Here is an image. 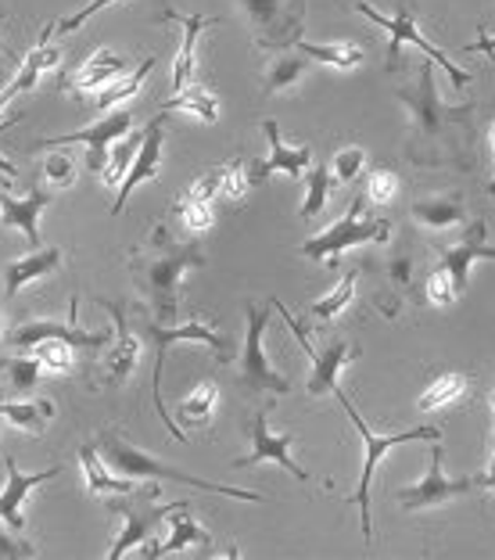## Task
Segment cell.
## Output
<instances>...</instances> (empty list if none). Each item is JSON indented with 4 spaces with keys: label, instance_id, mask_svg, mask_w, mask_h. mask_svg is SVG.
Instances as JSON below:
<instances>
[{
    "label": "cell",
    "instance_id": "obj_1",
    "mask_svg": "<svg viewBox=\"0 0 495 560\" xmlns=\"http://www.w3.org/2000/svg\"><path fill=\"white\" fill-rule=\"evenodd\" d=\"M399 105L405 108V140L402 155L421 170H471L478 144V101L449 105L438 94L435 61H421L413 83H402Z\"/></svg>",
    "mask_w": 495,
    "mask_h": 560
},
{
    "label": "cell",
    "instance_id": "obj_2",
    "mask_svg": "<svg viewBox=\"0 0 495 560\" xmlns=\"http://www.w3.org/2000/svg\"><path fill=\"white\" fill-rule=\"evenodd\" d=\"M205 266V252L195 241H176L165 223L148 234L144 245H137L126 256V270L141 284L148 310L158 324H176L180 316V284L190 270Z\"/></svg>",
    "mask_w": 495,
    "mask_h": 560
},
{
    "label": "cell",
    "instance_id": "obj_3",
    "mask_svg": "<svg viewBox=\"0 0 495 560\" xmlns=\"http://www.w3.org/2000/svg\"><path fill=\"white\" fill-rule=\"evenodd\" d=\"M366 277H370V305L396 320L402 305H421L424 302V280H421V259H416L413 237H396L388 252H380L366 262Z\"/></svg>",
    "mask_w": 495,
    "mask_h": 560
},
{
    "label": "cell",
    "instance_id": "obj_4",
    "mask_svg": "<svg viewBox=\"0 0 495 560\" xmlns=\"http://www.w3.org/2000/svg\"><path fill=\"white\" fill-rule=\"evenodd\" d=\"M97 453H101V460H105L116 475L122 478H151V481H180V486H190V489H198V492H220V495H231V500H240V503H262V495L259 492H251V489H231V486H215V481H205V478H195V475H187V470H176L169 464H162L158 456H151L144 450H137V445H130L116 428L105 431L97 442Z\"/></svg>",
    "mask_w": 495,
    "mask_h": 560
},
{
    "label": "cell",
    "instance_id": "obj_5",
    "mask_svg": "<svg viewBox=\"0 0 495 560\" xmlns=\"http://www.w3.org/2000/svg\"><path fill=\"white\" fill-rule=\"evenodd\" d=\"M144 335L155 341V374H151V392H155V410L158 417L165 420V431L176 439V442H187L184 439V431L180 424L165 413V406H162V366H165V355H169L173 346H180V341H195V346H205L215 360L220 363H231L234 360V338L231 335H220L209 320H190V324H158L155 316L151 320H144Z\"/></svg>",
    "mask_w": 495,
    "mask_h": 560
},
{
    "label": "cell",
    "instance_id": "obj_6",
    "mask_svg": "<svg viewBox=\"0 0 495 560\" xmlns=\"http://www.w3.org/2000/svg\"><path fill=\"white\" fill-rule=\"evenodd\" d=\"M355 15L370 19L374 25H380V30H388V72H399V66H402V61H399V58H402V47H405V44H413V47H421V50H424V58L435 61L438 69H446L449 83L456 86V91H463V86L474 80L471 72L460 69L449 55H441V50L427 40L424 30H421V25H416V19H413V0H399L396 15H380V11L370 4V0H355Z\"/></svg>",
    "mask_w": 495,
    "mask_h": 560
},
{
    "label": "cell",
    "instance_id": "obj_7",
    "mask_svg": "<svg viewBox=\"0 0 495 560\" xmlns=\"http://www.w3.org/2000/svg\"><path fill=\"white\" fill-rule=\"evenodd\" d=\"M338 402L345 406L349 420L355 424V431H360V442H363V475H360V486H355V492L349 495V503H355L363 511V539L374 542V525H370V486H374V470L380 464V456L391 453L396 445L402 442H441V428H410V431H391V435H377V431L366 424V420L360 417V410L352 406V399L341 392V385L334 388Z\"/></svg>",
    "mask_w": 495,
    "mask_h": 560
},
{
    "label": "cell",
    "instance_id": "obj_8",
    "mask_svg": "<svg viewBox=\"0 0 495 560\" xmlns=\"http://www.w3.org/2000/svg\"><path fill=\"white\" fill-rule=\"evenodd\" d=\"M391 226L388 220H366L363 215V195H355L349 201V212L341 215L338 223L323 226L320 234H313L309 241L298 245V256L309 259V262H330L338 266L341 256L355 245H388L391 241Z\"/></svg>",
    "mask_w": 495,
    "mask_h": 560
},
{
    "label": "cell",
    "instance_id": "obj_9",
    "mask_svg": "<svg viewBox=\"0 0 495 560\" xmlns=\"http://www.w3.org/2000/svg\"><path fill=\"white\" fill-rule=\"evenodd\" d=\"M248 19L251 44L266 55L291 50L302 40L306 25V0H237Z\"/></svg>",
    "mask_w": 495,
    "mask_h": 560
},
{
    "label": "cell",
    "instance_id": "obj_10",
    "mask_svg": "<svg viewBox=\"0 0 495 560\" xmlns=\"http://www.w3.org/2000/svg\"><path fill=\"white\" fill-rule=\"evenodd\" d=\"M270 310L266 305L259 310L256 302H245V316H248V330H245V349H240V360H237V385L245 392H270V396H287L291 392V381L276 371L270 363V355L262 349V338H266V327H270Z\"/></svg>",
    "mask_w": 495,
    "mask_h": 560
},
{
    "label": "cell",
    "instance_id": "obj_11",
    "mask_svg": "<svg viewBox=\"0 0 495 560\" xmlns=\"http://www.w3.org/2000/svg\"><path fill=\"white\" fill-rule=\"evenodd\" d=\"M273 310L284 316V324L291 327V335H295V341L302 346V352L309 355V363H313V377H309V396H334V388H338V377L341 371H345L349 363L360 360V349L352 346V341L345 338H330L323 349H316L313 346V338H309V330L302 327L295 316H291V310L284 302H276L273 299Z\"/></svg>",
    "mask_w": 495,
    "mask_h": 560
},
{
    "label": "cell",
    "instance_id": "obj_12",
    "mask_svg": "<svg viewBox=\"0 0 495 560\" xmlns=\"http://www.w3.org/2000/svg\"><path fill=\"white\" fill-rule=\"evenodd\" d=\"M270 410H273V402H259V410L248 417V453H240L237 460H231L234 470H245V467H259V464H276V467H284L291 470L298 481H309V470L306 467H298L295 460H291V445H295V435L291 431H284V435H276V431L270 428Z\"/></svg>",
    "mask_w": 495,
    "mask_h": 560
},
{
    "label": "cell",
    "instance_id": "obj_13",
    "mask_svg": "<svg viewBox=\"0 0 495 560\" xmlns=\"http://www.w3.org/2000/svg\"><path fill=\"white\" fill-rule=\"evenodd\" d=\"M97 305L105 313H111V324H116V341H111V349L105 352V360L94 366V388H116L122 385L126 377L137 371V363H141V338L133 335L130 327V316H126V302H105L97 299Z\"/></svg>",
    "mask_w": 495,
    "mask_h": 560
},
{
    "label": "cell",
    "instance_id": "obj_14",
    "mask_svg": "<svg viewBox=\"0 0 495 560\" xmlns=\"http://www.w3.org/2000/svg\"><path fill=\"white\" fill-rule=\"evenodd\" d=\"M478 492V478H446L441 475V445L431 442V456H427V478L416 481V486H405L396 492V500L402 511H431V506H441V503H452L460 495H471Z\"/></svg>",
    "mask_w": 495,
    "mask_h": 560
},
{
    "label": "cell",
    "instance_id": "obj_15",
    "mask_svg": "<svg viewBox=\"0 0 495 560\" xmlns=\"http://www.w3.org/2000/svg\"><path fill=\"white\" fill-rule=\"evenodd\" d=\"M133 130V116L126 108L105 112V119H97L94 126H86L80 133H66V137H50V140H36L40 148H66V144H86V170L97 173L105 170L108 162V148L116 144L119 137Z\"/></svg>",
    "mask_w": 495,
    "mask_h": 560
},
{
    "label": "cell",
    "instance_id": "obj_16",
    "mask_svg": "<svg viewBox=\"0 0 495 560\" xmlns=\"http://www.w3.org/2000/svg\"><path fill=\"white\" fill-rule=\"evenodd\" d=\"M75 310H80V295H72L69 302V320H30L11 330V346L19 349H36L40 341H66L72 349H101L108 346L105 330H80L75 324Z\"/></svg>",
    "mask_w": 495,
    "mask_h": 560
},
{
    "label": "cell",
    "instance_id": "obj_17",
    "mask_svg": "<svg viewBox=\"0 0 495 560\" xmlns=\"http://www.w3.org/2000/svg\"><path fill=\"white\" fill-rule=\"evenodd\" d=\"M478 259H495V248L488 245V223L485 220H467L460 241L452 245H438V266H446L456 291H467V280H471V266Z\"/></svg>",
    "mask_w": 495,
    "mask_h": 560
},
{
    "label": "cell",
    "instance_id": "obj_18",
    "mask_svg": "<svg viewBox=\"0 0 495 560\" xmlns=\"http://www.w3.org/2000/svg\"><path fill=\"white\" fill-rule=\"evenodd\" d=\"M165 119H169V116L158 112V116L144 126V140H141V148H137L133 162H130V173H126V180L119 184L116 201H111V215H119L126 209V201H130V195L141 184L158 180V173H162V144H165Z\"/></svg>",
    "mask_w": 495,
    "mask_h": 560
},
{
    "label": "cell",
    "instance_id": "obj_19",
    "mask_svg": "<svg viewBox=\"0 0 495 560\" xmlns=\"http://www.w3.org/2000/svg\"><path fill=\"white\" fill-rule=\"evenodd\" d=\"M262 133H266V140H270V155L248 162V180H251V187L266 184L273 173H284V176H291V180H302V176H306V170L313 165V148L309 144H302V148L284 144V137H281V130H276L273 119L262 122Z\"/></svg>",
    "mask_w": 495,
    "mask_h": 560
},
{
    "label": "cell",
    "instance_id": "obj_20",
    "mask_svg": "<svg viewBox=\"0 0 495 560\" xmlns=\"http://www.w3.org/2000/svg\"><path fill=\"white\" fill-rule=\"evenodd\" d=\"M50 190H44L40 184H33L25 195H0V223L19 226L25 245L33 252L40 248V212L50 206Z\"/></svg>",
    "mask_w": 495,
    "mask_h": 560
},
{
    "label": "cell",
    "instance_id": "obj_21",
    "mask_svg": "<svg viewBox=\"0 0 495 560\" xmlns=\"http://www.w3.org/2000/svg\"><path fill=\"white\" fill-rule=\"evenodd\" d=\"M212 201H215V170H209L201 180L190 184L184 195H176L173 215L180 220V226L187 234H205V231H212V223H215Z\"/></svg>",
    "mask_w": 495,
    "mask_h": 560
},
{
    "label": "cell",
    "instance_id": "obj_22",
    "mask_svg": "<svg viewBox=\"0 0 495 560\" xmlns=\"http://www.w3.org/2000/svg\"><path fill=\"white\" fill-rule=\"evenodd\" d=\"M169 539L165 542H144L148 550L144 557L148 560H158V557H169V553H180V550H190V546H198V550H209L215 546V539L209 536V528L201 525L198 517H190V503H176L169 511Z\"/></svg>",
    "mask_w": 495,
    "mask_h": 560
},
{
    "label": "cell",
    "instance_id": "obj_23",
    "mask_svg": "<svg viewBox=\"0 0 495 560\" xmlns=\"http://www.w3.org/2000/svg\"><path fill=\"white\" fill-rule=\"evenodd\" d=\"M4 467H8V486H4V492H0V521H4L8 528L22 532L25 528V514H22L25 495H30L36 486H47L50 478H58L61 467L55 464V467L40 470V475H25V470H19V464L11 460V456H4Z\"/></svg>",
    "mask_w": 495,
    "mask_h": 560
},
{
    "label": "cell",
    "instance_id": "obj_24",
    "mask_svg": "<svg viewBox=\"0 0 495 560\" xmlns=\"http://www.w3.org/2000/svg\"><path fill=\"white\" fill-rule=\"evenodd\" d=\"M410 212L424 231H452V226H463L471 220V209H467L460 190H438V195L416 198Z\"/></svg>",
    "mask_w": 495,
    "mask_h": 560
},
{
    "label": "cell",
    "instance_id": "obj_25",
    "mask_svg": "<svg viewBox=\"0 0 495 560\" xmlns=\"http://www.w3.org/2000/svg\"><path fill=\"white\" fill-rule=\"evenodd\" d=\"M130 69V61L126 58H119L116 50H94L91 58L83 61L80 69H75L72 75H66V80H61V86H66V91H72L75 97H83L86 91H105V86L111 83V80H119V75Z\"/></svg>",
    "mask_w": 495,
    "mask_h": 560
},
{
    "label": "cell",
    "instance_id": "obj_26",
    "mask_svg": "<svg viewBox=\"0 0 495 560\" xmlns=\"http://www.w3.org/2000/svg\"><path fill=\"white\" fill-rule=\"evenodd\" d=\"M176 503H158L151 500L148 511H122V532L116 536V546L108 550V560H122L130 550H137V546H144L151 539V532H155L165 517H169Z\"/></svg>",
    "mask_w": 495,
    "mask_h": 560
},
{
    "label": "cell",
    "instance_id": "obj_27",
    "mask_svg": "<svg viewBox=\"0 0 495 560\" xmlns=\"http://www.w3.org/2000/svg\"><path fill=\"white\" fill-rule=\"evenodd\" d=\"M61 266H66V256H61V248H36L30 252V256H22L15 259L4 270V291H8V299H19L25 288L33 284V280H44L47 273H58Z\"/></svg>",
    "mask_w": 495,
    "mask_h": 560
},
{
    "label": "cell",
    "instance_id": "obj_28",
    "mask_svg": "<svg viewBox=\"0 0 495 560\" xmlns=\"http://www.w3.org/2000/svg\"><path fill=\"white\" fill-rule=\"evenodd\" d=\"M165 22H180L184 25V44L176 50V61H173V91L180 94L184 86L190 83V72H195V50H198V36L201 30H209L212 19L205 15H180L176 8H165L162 11Z\"/></svg>",
    "mask_w": 495,
    "mask_h": 560
},
{
    "label": "cell",
    "instance_id": "obj_29",
    "mask_svg": "<svg viewBox=\"0 0 495 560\" xmlns=\"http://www.w3.org/2000/svg\"><path fill=\"white\" fill-rule=\"evenodd\" d=\"M80 460H83V478H86V489H91L94 495H133L137 486L133 478H122L116 475L105 460H101L97 445L86 442L80 445Z\"/></svg>",
    "mask_w": 495,
    "mask_h": 560
},
{
    "label": "cell",
    "instance_id": "obj_30",
    "mask_svg": "<svg viewBox=\"0 0 495 560\" xmlns=\"http://www.w3.org/2000/svg\"><path fill=\"white\" fill-rule=\"evenodd\" d=\"M309 69H313V61L302 58L298 50H295V55H291V50H276V55L266 61V69H262V97L287 94Z\"/></svg>",
    "mask_w": 495,
    "mask_h": 560
},
{
    "label": "cell",
    "instance_id": "obj_31",
    "mask_svg": "<svg viewBox=\"0 0 495 560\" xmlns=\"http://www.w3.org/2000/svg\"><path fill=\"white\" fill-rule=\"evenodd\" d=\"M467 396H471V377L460 374V371H449V374H438L421 392V399H416V410H421V413H438V410H449V406H460Z\"/></svg>",
    "mask_w": 495,
    "mask_h": 560
},
{
    "label": "cell",
    "instance_id": "obj_32",
    "mask_svg": "<svg viewBox=\"0 0 495 560\" xmlns=\"http://www.w3.org/2000/svg\"><path fill=\"white\" fill-rule=\"evenodd\" d=\"M215 410H220V385L212 377H205L201 385L190 392L187 399L176 402V424H190V428H209Z\"/></svg>",
    "mask_w": 495,
    "mask_h": 560
},
{
    "label": "cell",
    "instance_id": "obj_33",
    "mask_svg": "<svg viewBox=\"0 0 495 560\" xmlns=\"http://www.w3.org/2000/svg\"><path fill=\"white\" fill-rule=\"evenodd\" d=\"M55 402L50 399H25V402H0V417L11 420L25 435H44L47 420L55 417Z\"/></svg>",
    "mask_w": 495,
    "mask_h": 560
},
{
    "label": "cell",
    "instance_id": "obj_34",
    "mask_svg": "<svg viewBox=\"0 0 495 560\" xmlns=\"http://www.w3.org/2000/svg\"><path fill=\"white\" fill-rule=\"evenodd\" d=\"M295 50L302 58L320 61V66H334V69H355V66H363V61H366V50L360 44H352V40H341V44H306V40H298Z\"/></svg>",
    "mask_w": 495,
    "mask_h": 560
},
{
    "label": "cell",
    "instance_id": "obj_35",
    "mask_svg": "<svg viewBox=\"0 0 495 560\" xmlns=\"http://www.w3.org/2000/svg\"><path fill=\"white\" fill-rule=\"evenodd\" d=\"M162 112L165 116H173V112H187V116H198L201 122H215L220 119V101H215V94L209 91V86L190 83L176 97L165 101Z\"/></svg>",
    "mask_w": 495,
    "mask_h": 560
},
{
    "label": "cell",
    "instance_id": "obj_36",
    "mask_svg": "<svg viewBox=\"0 0 495 560\" xmlns=\"http://www.w3.org/2000/svg\"><path fill=\"white\" fill-rule=\"evenodd\" d=\"M151 69H155V58H144L141 66H137V72L130 75H119V80H111L105 91H97V101H94V108L97 112H116L122 101H130L137 91L144 86V80L151 75Z\"/></svg>",
    "mask_w": 495,
    "mask_h": 560
},
{
    "label": "cell",
    "instance_id": "obj_37",
    "mask_svg": "<svg viewBox=\"0 0 495 560\" xmlns=\"http://www.w3.org/2000/svg\"><path fill=\"white\" fill-rule=\"evenodd\" d=\"M248 162L234 155V159H226L223 165H215V198H223V201H237L248 195Z\"/></svg>",
    "mask_w": 495,
    "mask_h": 560
},
{
    "label": "cell",
    "instance_id": "obj_38",
    "mask_svg": "<svg viewBox=\"0 0 495 560\" xmlns=\"http://www.w3.org/2000/svg\"><path fill=\"white\" fill-rule=\"evenodd\" d=\"M355 284H360V270H349L345 277L338 280L334 288L327 291L323 299H316L309 305V313L316 316V320H334V316H341L349 310V302L355 299Z\"/></svg>",
    "mask_w": 495,
    "mask_h": 560
},
{
    "label": "cell",
    "instance_id": "obj_39",
    "mask_svg": "<svg viewBox=\"0 0 495 560\" xmlns=\"http://www.w3.org/2000/svg\"><path fill=\"white\" fill-rule=\"evenodd\" d=\"M141 140H144V130H137L133 137L126 133V137L116 140V151H111V159L105 162V170H101V184L119 187L126 180V173H130V162L137 155V148H141Z\"/></svg>",
    "mask_w": 495,
    "mask_h": 560
},
{
    "label": "cell",
    "instance_id": "obj_40",
    "mask_svg": "<svg viewBox=\"0 0 495 560\" xmlns=\"http://www.w3.org/2000/svg\"><path fill=\"white\" fill-rule=\"evenodd\" d=\"M334 176H330V165H309L306 173V201H302L298 215L302 220H313V215H320V209L327 206L330 190H334Z\"/></svg>",
    "mask_w": 495,
    "mask_h": 560
},
{
    "label": "cell",
    "instance_id": "obj_41",
    "mask_svg": "<svg viewBox=\"0 0 495 560\" xmlns=\"http://www.w3.org/2000/svg\"><path fill=\"white\" fill-rule=\"evenodd\" d=\"M0 374H8V385L15 392H33L44 377V363L36 355H19V360H0Z\"/></svg>",
    "mask_w": 495,
    "mask_h": 560
},
{
    "label": "cell",
    "instance_id": "obj_42",
    "mask_svg": "<svg viewBox=\"0 0 495 560\" xmlns=\"http://www.w3.org/2000/svg\"><path fill=\"white\" fill-rule=\"evenodd\" d=\"M40 173H44L47 187H55V190H69L75 184V162L61 148H47Z\"/></svg>",
    "mask_w": 495,
    "mask_h": 560
},
{
    "label": "cell",
    "instance_id": "obj_43",
    "mask_svg": "<svg viewBox=\"0 0 495 560\" xmlns=\"http://www.w3.org/2000/svg\"><path fill=\"white\" fill-rule=\"evenodd\" d=\"M424 299L431 305H438V310H446V305H452L456 299H460V291H456L446 266H435V270L424 277Z\"/></svg>",
    "mask_w": 495,
    "mask_h": 560
},
{
    "label": "cell",
    "instance_id": "obj_44",
    "mask_svg": "<svg viewBox=\"0 0 495 560\" xmlns=\"http://www.w3.org/2000/svg\"><path fill=\"white\" fill-rule=\"evenodd\" d=\"M399 195V176L391 170H374L366 176V187H363V198L374 201V206H391Z\"/></svg>",
    "mask_w": 495,
    "mask_h": 560
},
{
    "label": "cell",
    "instance_id": "obj_45",
    "mask_svg": "<svg viewBox=\"0 0 495 560\" xmlns=\"http://www.w3.org/2000/svg\"><path fill=\"white\" fill-rule=\"evenodd\" d=\"M36 360L44 363L47 374H69L72 371V346H66V341H40V346L33 349Z\"/></svg>",
    "mask_w": 495,
    "mask_h": 560
},
{
    "label": "cell",
    "instance_id": "obj_46",
    "mask_svg": "<svg viewBox=\"0 0 495 560\" xmlns=\"http://www.w3.org/2000/svg\"><path fill=\"white\" fill-rule=\"evenodd\" d=\"M363 165H366V151L363 148H341V151H334V162H330V176H334V184H352L355 176L363 173Z\"/></svg>",
    "mask_w": 495,
    "mask_h": 560
},
{
    "label": "cell",
    "instance_id": "obj_47",
    "mask_svg": "<svg viewBox=\"0 0 495 560\" xmlns=\"http://www.w3.org/2000/svg\"><path fill=\"white\" fill-rule=\"evenodd\" d=\"M111 4H116V0H91V4H83L80 11H75V15H69V19H61V22L50 25V33H75L83 22H91V19L97 15V11H105V8H111Z\"/></svg>",
    "mask_w": 495,
    "mask_h": 560
},
{
    "label": "cell",
    "instance_id": "obj_48",
    "mask_svg": "<svg viewBox=\"0 0 495 560\" xmlns=\"http://www.w3.org/2000/svg\"><path fill=\"white\" fill-rule=\"evenodd\" d=\"M0 557L4 560H33L36 550H33V542H22L15 536H8V532H0Z\"/></svg>",
    "mask_w": 495,
    "mask_h": 560
},
{
    "label": "cell",
    "instance_id": "obj_49",
    "mask_svg": "<svg viewBox=\"0 0 495 560\" xmlns=\"http://www.w3.org/2000/svg\"><path fill=\"white\" fill-rule=\"evenodd\" d=\"M463 50H481V55H488L495 61V33H478V40H471Z\"/></svg>",
    "mask_w": 495,
    "mask_h": 560
},
{
    "label": "cell",
    "instance_id": "obj_50",
    "mask_svg": "<svg viewBox=\"0 0 495 560\" xmlns=\"http://www.w3.org/2000/svg\"><path fill=\"white\" fill-rule=\"evenodd\" d=\"M4 19H8V11L0 8V22H4ZM11 66H15V58H11V50L0 47V91H4V86H8V72H11Z\"/></svg>",
    "mask_w": 495,
    "mask_h": 560
},
{
    "label": "cell",
    "instance_id": "obj_51",
    "mask_svg": "<svg viewBox=\"0 0 495 560\" xmlns=\"http://www.w3.org/2000/svg\"><path fill=\"white\" fill-rule=\"evenodd\" d=\"M485 489H495V453H492V464H488V470L478 478V492H485Z\"/></svg>",
    "mask_w": 495,
    "mask_h": 560
},
{
    "label": "cell",
    "instance_id": "obj_52",
    "mask_svg": "<svg viewBox=\"0 0 495 560\" xmlns=\"http://www.w3.org/2000/svg\"><path fill=\"white\" fill-rule=\"evenodd\" d=\"M488 140H492V159H495V119H492V126H488ZM488 190H492V198H495V170H492V184H488Z\"/></svg>",
    "mask_w": 495,
    "mask_h": 560
},
{
    "label": "cell",
    "instance_id": "obj_53",
    "mask_svg": "<svg viewBox=\"0 0 495 560\" xmlns=\"http://www.w3.org/2000/svg\"><path fill=\"white\" fill-rule=\"evenodd\" d=\"M11 173H15V170H11V165H8L4 159H0V190L8 187V176H11Z\"/></svg>",
    "mask_w": 495,
    "mask_h": 560
},
{
    "label": "cell",
    "instance_id": "obj_54",
    "mask_svg": "<svg viewBox=\"0 0 495 560\" xmlns=\"http://www.w3.org/2000/svg\"><path fill=\"white\" fill-rule=\"evenodd\" d=\"M19 119H22V112H19V116H11L8 122H0V133H8V130H11V126H15Z\"/></svg>",
    "mask_w": 495,
    "mask_h": 560
}]
</instances>
